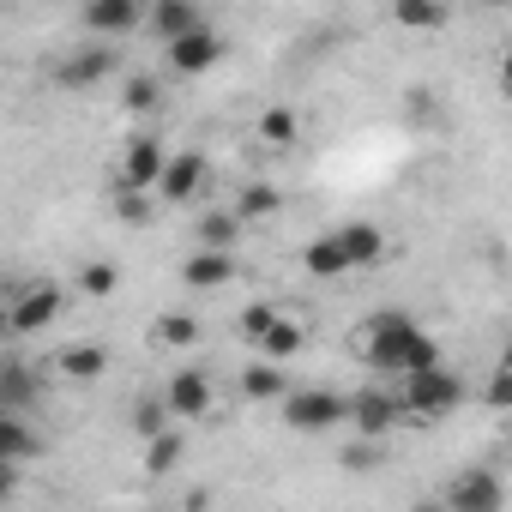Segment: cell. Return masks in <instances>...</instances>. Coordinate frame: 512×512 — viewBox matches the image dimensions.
<instances>
[{
	"label": "cell",
	"mask_w": 512,
	"mask_h": 512,
	"mask_svg": "<svg viewBox=\"0 0 512 512\" xmlns=\"http://www.w3.org/2000/svg\"><path fill=\"white\" fill-rule=\"evenodd\" d=\"M302 344H308V338H302V326L278 314V326L260 338V356H272V362H296V356H302Z\"/></svg>",
	"instance_id": "cb8c5ba5"
},
{
	"label": "cell",
	"mask_w": 512,
	"mask_h": 512,
	"mask_svg": "<svg viewBox=\"0 0 512 512\" xmlns=\"http://www.w3.org/2000/svg\"><path fill=\"white\" fill-rule=\"evenodd\" d=\"M302 266H308L314 278H350V260H344L338 235H320V241H308V247H302Z\"/></svg>",
	"instance_id": "44dd1931"
},
{
	"label": "cell",
	"mask_w": 512,
	"mask_h": 512,
	"mask_svg": "<svg viewBox=\"0 0 512 512\" xmlns=\"http://www.w3.org/2000/svg\"><path fill=\"white\" fill-rule=\"evenodd\" d=\"M61 290L55 284H31V290H19L13 302H7V332L13 338H31V332H49L55 320H61Z\"/></svg>",
	"instance_id": "5b68a950"
},
{
	"label": "cell",
	"mask_w": 512,
	"mask_h": 512,
	"mask_svg": "<svg viewBox=\"0 0 512 512\" xmlns=\"http://www.w3.org/2000/svg\"><path fill=\"white\" fill-rule=\"evenodd\" d=\"M163 61H169V73H175V79H205V73L223 61V37H217L211 25H199V31H187V37L163 43Z\"/></svg>",
	"instance_id": "277c9868"
},
{
	"label": "cell",
	"mask_w": 512,
	"mask_h": 512,
	"mask_svg": "<svg viewBox=\"0 0 512 512\" xmlns=\"http://www.w3.org/2000/svg\"><path fill=\"white\" fill-rule=\"evenodd\" d=\"M205 169H211V163H205L199 151H181V157H169V169H163L157 193H163L169 205H187V199H193V193L205 187Z\"/></svg>",
	"instance_id": "9a60e30c"
},
{
	"label": "cell",
	"mask_w": 512,
	"mask_h": 512,
	"mask_svg": "<svg viewBox=\"0 0 512 512\" xmlns=\"http://www.w3.org/2000/svg\"><path fill=\"white\" fill-rule=\"evenodd\" d=\"M37 368L31 362H19V356H7L0 362V410H25L31 416V404H37Z\"/></svg>",
	"instance_id": "2e32d148"
},
{
	"label": "cell",
	"mask_w": 512,
	"mask_h": 512,
	"mask_svg": "<svg viewBox=\"0 0 512 512\" xmlns=\"http://www.w3.org/2000/svg\"><path fill=\"white\" fill-rule=\"evenodd\" d=\"M440 500L452 506V512H494V506H506V482L494 476V470H464V476H452L446 488H440Z\"/></svg>",
	"instance_id": "8992f818"
},
{
	"label": "cell",
	"mask_w": 512,
	"mask_h": 512,
	"mask_svg": "<svg viewBox=\"0 0 512 512\" xmlns=\"http://www.w3.org/2000/svg\"><path fill=\"white\" fill-rule=\"evenodd\" d=\"M241 211H205L199 217V247H235L241 241Z\"/></svg>",
	"instance_id": "603a6c76"
},
{
	"label": "cell",
	"mask_w": 512,
	"mask_h": 512,
	"mask_svg": "<svg viewBox=\"0 0 512 512\" xmlns=\"http://www.w3.org/2000/svg\"><path fill=\"white\" fill-rule=\"evenodd\" d=\"M55 368H61L67 380H97V374H109V350H103V344H73V350L55 356Z\"/></svg>",
	"instance_id": "7402d4cb"
},
{
	"label": "cell",
	"mask_w": 512,
	"mask_h": 512,
	"mask_svg": "<svg viewBox=\"0 0 512 512\" xmlns=\"http://www.w3.org/2000/svg\"><path fill=\"white\" fill-rule=\"evenodd\" d=\"M332 235H338V247H344L350 272H368V266H380V260H386V235H380L374 223H362V217H356V223H338Z\"/></svg>",
	"instance_id": "5bb4252c"
},
{
	"label": "cell",
	"mask_w": 512,
	"mask_h": 512,
	"mask_svg": "<svg viewBox=\"0 0 512 512\" xmlns=\"http://www.w3.org/2000/svg\"><path fill=\"white\" fill-rule=\"evenodd\" d=\"M121 103H127V115H157L163 109V85L157 79H127Z\"/></svg>",
	"instance_id": "f546056e"
},
{
	"label": "cell",
	"mask_w": 512,
	"mask_h": 512,
	"mask_svg": "<svg viewBox=\"0 0 512 512\" xmlns=\"http://www.w3.org/2000/svg\"><path fill=\"white\" fill-rule=\"evenodd\" d=\"M115 284H121L115 260H85V266H79V290H85V296H115Z\"/></svg>",
	"instance_id": "4dcf8cb0"
},
{
	"label": "cell",
	"mask_w": 512,
	"mask_h": 512,
	"mask_svg": "<svg viewBox=\"0 0 512 512\" xmlns=\"http://www.w3.org/2000/svg\"><path fill=\"white\" fill-rule=\"evenodd\" d=\"M500 91H506V97H512V55H506V61H500Z\"/></svg>",
	"instance_id": "e575fe53"
},
{
	"label": "cell",
	"mask_w": 512,
	"mask_h": 512,
	"mask_svg": "<svg viewBox=\"0 0 512 512\" xmlns=\"http://www.w3.org/2000/svg\"><path fill=\"white\" fill-rule=\"evenodd\" d=\"M500 362H512V338H506V350H500Z\"/></svg>",
	"instance_id": "d590c367"
},
{
	"label": "cell",
	"mask_w": 512,
	"mask_h": 512,
	"mask_svg": "<svg viewBox=\"0 0 512 512\" xmlns=\"http://www.w3.org/2000/svg\"><path fill=\"white\" fill-rule=\"evenodd\" d=\"M506 452H512V434H506Z\"/></svg>",
	"instance_id": "8d00e7d4"
},
{
	"label": "cell",
	"mask_w": 512,
	"mask_h": 512,
	"mask_svg": "<svg viewBox=\"0 0 512 512\" xmlns=\"http://www.w3.org/2000/svg\"><path fill=\"white\" fill-rule=\"evenodd\" d=\"M482 404H488V410H512V362H500V368L488 374V386H482Z\"/></svg>",
	"instance_id": "1f68e13d"
},
{
	"label": "cell",
	"mask_w": 512,
	"mask_h": 512,
	"mask_svg": "<svg viewBox=\"0 0 512 512\" xmlns=\"http://www.w3.org/2000/svg\"><path fill=\"white\" fill-rule=\"evenodd\" d=\"M392 19H398V31H416V37H428V31H446V0H392Z\"/></svg>",
	"instance_id": "d6986e66"
},
{
	"label": "cell",
	"mask_w": 512,
	"mask_h": 512,
	"mask_svg": "<svg viewBox=\"0 0 512 512\" xmlns=\"http://www.w3.org/2000/svg\"><path fill=\"white\" fill-rule=\"evenodd\" d=\"M85 25L97 37H133L145 25V7L139 0H85Z\"/></svg>",
	"instance_id": "4fadbf2b"
},
{
	"label": "cell",
	"mask_w": 512,
	"mask_h": 512,
	"mask_svg": "<svg viewBox=\"0 0 512 512\" xmlns=\"http://www.w3.org/2000/svg\"><path fill=\"white\" fill-rule=\"evenodd\" d=\"M43 452V440L31 434L25 410H0V464H31Z\"/></svg>",
	"instance_id": "ac0fdd59"
},
{
	"label": "cell",
	"mask_w": 512,
	"mask_h": 512,
	"mask_svg": "<svg viewBox=\"0 0 512 512\" xmlns=\"http://www.w3.org/2000/svg\"><path fill=\"white\" fill-rule=\"evenodd\" d=\"M272 326H278V308H272V302H253V308H241V320H235V332H241L253 350H260V338H266Z\"/></svg>",
	"instance_id": "f1b7e54d"
},
{
	"label": "cell",
	"mask_w": 512,
	"mask_h": 512,
	"mask_svg": "<svg viewBox=\"0 0 512 512\" xmlns=\"http://www.w3.org/2000/svg\"><path fill=\"white\" fill-rule=\"evenodd\" d=\"M199 25H205V7H199V0H145V31H151L157 43H175V37L199 31Z\"/></svg>",
	"instance_id": "52a82bcc"
},
{
	"label": "cell",
	"mask_w": 512,
	"mask_h": 512,
	"mask_svg": "<svg viewBox=\"0 0 512 512\" xmlns=\"http://www.w3.org/2000/svg\"><path fill=\"white\" fill-rule=\"evenodd\" d=\"M181 278H187V290H223L235 278V247H193Z\"/></svg>",
	"instance_id": "8fae6325"
},
{
	"label": "cell",
	"mask_w": 512,
	"mask_h": 512,
	"mask_svg": "<svg viewBox=\"0 0 512 512\" xmlns=\"http://www.w3.org/2000/svg\"><path fill=\"white\" fill-rule=\"evenodd\" d=\"M109 73H115V49H97V43H91V49H79V55H67V61L55 67V85H61V91H91V85L109 79Z\"/></svg>",
	"instance_id": "7c38bea8"
},
{
	"label": "cell",
	"mask_w": 512,
	"mask_h": 512,
	"mask_svg": "<svg viewBox=\"0 0 512 512\" xmlns=\"http://www.w3.org/2000/svg\"><path fill=\"white\" fill-rule=\"evenodd\" d=\"M157 344H169V350H193V344H199V320L181 314V308L157 314Z\"/></svg>",
	"instance_id": "d4e9b609"
},
{
	"label": "cell",
	"mask_w": 512,
	"mask_h": 512,
	"mask_svg": "<svg viewBox=\"0 0 512 512\" xmlns=\"http://www.w3.org/2000/svg\"><path fill=\"white\" fill-rule=\"evenodd\" d=\"M398 392H404V410H410L416 422H440V416H452V410L464 404V380H458V368H446V362L410 368Z\"/></svg>",
	"instance_id": "7a4b0ae2"
},
{
	"label": "cell",
	"mask_w": 512,
	"mask_h": 512,
	"mask_svg": "<svg viewBox=\"0 0 512 512\" xmlns=\"http://www.w3.org/2000/svg\"><path fill=\"white\" fill-rule=\"evenodd\" d=\"M115 211H121L127 223H151V199H145V187H121V193H115Z\"/></svg>",
	"instance_id": "836d02e7"
},
{
	"label": "cell",
	"mask_w": 512,
	"mask_h": 512,
	"mask_svg": "<svg viewBox=\"0 0 512 512\" xmlns=\"http://www.w3.org/2000/svg\"><path fill=\"white\" fill-rule=\"evenodd\" d=\"M175 422V410H169V398H139L133 404V434L139 440H151V434H163Z\"/></svg>",
	"instance_id": "4316f807"
},
{
	"label": "cell",
	"mask_w": 512,
	"mask_h": 512,
	"mask_svg": "<svg viewBox=\"0 0 512 512\" xmlns=\"http://www.w3.org/2000/svg\"><path fill=\"white\" fill-rule=\"evenodd\" d=\"M175 464H181V434H175V428L151 434V440H145V470H151V476H169Z\"/></svg>",
	"instance_id": "484cf974"
},
{
	"label": "cell",
	"mask_w": 512,
	"mask_h": 512,
	"mask_svg": "<svg viewBox=\"0 0 512 512\" xmlns=\"http://www.w3.org/2000/svg\"><path fill=\"white\" fill-rule=\"evenodd\" d=\"M278 205H284V193H278V187H241V199H235L241 223H260V217H272Z\"/></svg>",
	"instance_id": "83f0119b"
},
{
	"label": "cell",
	"mask_w": 512,
	"mask_h": 512,
	"mask_svg": "<svg viewBox=\"0 0 512 512\" xmlns=\"http://www.w3.org/2000/svg\"><path fill=\"white\" fill-rule=\"evenodd\" d=\"M356 356L368 362V368H386V374H410V368H428V362H440V344L404 314V308H380V314H368V326L356 332Z\"/></svg>",
	"instance_id": "6da1fadb"
},
{
	"label": "cell",
	"mask_w": 512,
	"mask_h": 512,
	"mask_svg": "<svg viewBox=\"0 0 512 512\" xmlns=\"http://www.w3.org/2000/svg\"><path fill=\"white\" fill-rule=\"evenodd\" d=\"M284 422H290L296 434H326V428L350 422V398L332 392V386H302V392L284 398Z\"/></svg>",
	"instance_id": "3957f363"
},
{
	"label": "cell",
	"mask_w": 512,
	"mask_h": 512,
	"mask_svg": "<svg viewBox=\"0 0 512 512\" xmlns=\"http://www.w3.org/2000/svg\"><path fill=\"white\" fill-rule=\"evenodd\" d=\"M163 398H169L175 422H199V416H211V380H205V368H181V374L163 386Z\"/></svg>",
	"instance_id": "30bf717a"
},
{
	"label": "cell",
	"mask_w": 512,
	"mask_h": 512,
	"mask_svg": "<svg viewBox=\"0 0 512 512\" xmlns=\"http://www.w3.org/2000/svg\"><path fill=\"white\" fill-rule=\"evenodd\" d=\"M398 410H404V392H386V386H368V392L350 398V422H356L362 434H380V440L392 434Z\"/></svg>",
	"instance_id": "9c48e42d"
},
{
	"label": "cell",
	"mask_w": 512,
	"mask_h": 512,
	"mask_svg": "<svg viewBox=\"0 0 512 512\" xmlns=\"http://www.w3.org/2000/svg\"><path fill=\"white\" fill-rule=\"evenodd\" d=\"M380 452H386V446H380V434H362V440L344 452V470H356V476H362V470H374V464H380Z\"/></svg>",
	"instance_id": "d6a6232c"
},
{
	"label": "cell",
	"mask_w": 512,
	"mask_h": 512,
	"mask_svg": "<svg viewBox=\"0 0 512 512\" xmlns=\"http://www.w3.org/2000/svg\"><path fill=\"white\" fill-rule=\"evenodd\" d=\"M241 398H253V404H284L290 398V374L272 356H260L253 368H241Z\"/></svg>",
	"instance_id": "e0dca14e"
},
{
	"label": "cell",
	"mask_w": 512,
	"mask_h": 512,
	"mask_svg": "<svg viewBox=\"0 0 512 512\" xmlns=\"http://www.w3.org/2000/svg\"><path fill=\"white\" fill-rule=\"evenodd\" d=\"M163 169H169V151H163L151 133L127 139V151H121V187H157Z\"/></svg>",
	"instance_id": "ba28073f"
},
{
	"label": "cell",
	"mask_w": 512,
	"mask_h": 512,
	"mask_svg": "<svg viewBox=\"0 0 512 512\" xmlns=\"http://www.w3.org/2000/svg\"><path fill=\"white\" fill-rule=\"evenodd\" d=\"M302 139V115L290 109V103H272L266 115H260V145H272V151H290Z\"/></svg>",
	"instance_id": "ffe728a7"
}]
</instances>
